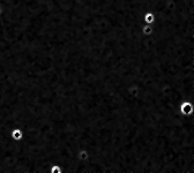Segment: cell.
<instances>
[{"instance_id": "obj_1", "label": "cell", "mask_w": 194, "mask_h": 173, "mask_svg": "<svg viewBox=\"0 0 194 173\" xmlns=\"http://www.w3.org/2000/svg\"><path fill=\"white\" fill-rule=\"evenodd\" d=\"M179 111H180L181 114L187 115V117L194 114V103L189 102V100L181 102L180 105H179Z\"/></svg>"}, {"instance_id": "obj_2", "label": "cell", "mask_w": 194, "mask_h": 173, "mask_svg": "<svg viewBox=\"0 0 194 173\" xmlns=\"http://www.w3.org/2000/svg\"><path fill=\"white\" fill-rule=\"evenodd\" d=\"M143 20H145V22H146V24H152V23L155 22V20H156V15L148 12V13H146V15H145V17H143Z\"/></svg>"}]
</instances>
